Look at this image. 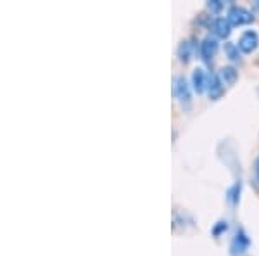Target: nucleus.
<instances>
[{"mask_svg":"<svg viewBox=\"0 0 259 256\" xmlns=\"http://www.w3.org/2000/svg\"><path fill=\"white\" fill-rule=\"evenodd\" d=\"M227 19L230 21L232 26H244V24H249L254 21V14L249 9L242 6H232L228 9V16Z\"/></svg>","mask_w":259,"mask_h":256,"instance_id":"nucleus-1","label":"nucleus"},{"mask_svg":"<svg viewBox=\"0 0 259 256\" xmlns=\"http://www.w3.org/2000/svg\"><path fill=\"white\" fill-rule=\"evenodd\" d=\"M173 94L177 100L182 106H190L192 102V89L189 85V82H187L185 77H177L175 78V83H173Z\"/></svg>","mask_w":259,"mask_h":256,"instance_id":"nucleus-2","label":"nucleus"},{"mask_svg":"<svg viewBox=\"0 0 259 256\" xmlns=\"http://www.w3.org/2000/svg\"><path fill=\"white\" fill-rule=\"evenodd\" d=\"M237 45H239L240 52L242 54H250L254 52L257 47H259V35L257 31L254 30H245L242 35L239 36V42H237Z\"/></svg>","mask_w":259,"mask_h":256,"instance_id":"nucleus-3","label":"nucleus"},{"mask_svg":"<svg viewBox=\"0 0 259 256\" xmlns=\"http://www.w3.org/2000/svg\"><path fill=\"white\" fill-rule=\"evenodd\" d=\"M216 52H218V39H216V36H211V35H207L206 39H202L200 47H199L200 59L206 61V62H211L212 57L216 56Z\"/></svg>","mask_w":259,"mask_h":256,"instance_id":"nucleus-4","label":"nucleus"},{"mask_svg":"<svg viewBox=\"0 0 259 256\" xmlns=\"http://www.w3.org/2000/svg\"><path fill=\"white\" fill-rule=\"evenodd\" d=\"M200 47V44H199V40L197 39H187V40H183L182 44L178 45V59L180 62H189L192 59V56H194L195 52L199 50Z\"/></svg>","mask_w":259,"mask_h":256,"instance_id":"nucleus-5","label":"nucleus"},{"mask_svg":"<svg viewBox=\"0 0 259 256\" xmlns=\"http://www.w3.org/2000/svg\"><path fill=\"white\" fill-rule=\"evenodd\" d=\"M207 95H209L211 100H218L225 92V85L221 82L218 73H211L209 78H207Z\"/></svg>","mask_w":259,"mask_h":256,"instance_id":"nucleus-6","label":"nucleus"},{"mask_svg":"<svg viewBox=\"0 0 259 256\" xmlns=\"http://www.w3.org/2000/svg\"><path fill=\"white\" fill-rule=\"evenodd\" d=\"M211 30L214 33V36L218 39H228L230 33H232V24L227 18H214L211 21Z\"/></svg>","mask_w":259,"mask_h":256,"instance_id":"nucleus-7","label":"nucleus"},{"mask_svg":"<svg viewBox=\"0 0 259 256\" xmlns=\"http://www.w3.org/2000/svg\"><path fill=\"white\" fill-rule=\"evenodd\" d=\"M207 78H209V75H206L202 68H195L192 71V89L197 94H204L207 90Z\"/></svg>","mask_w":259,"mask_h":256,"instance_id":"nucleus-8","label":"nucleus"},{"mask_svg":"<svg viewBox=\"0 0 259 256\" xmlns=\"http://www.w3.org/2000/svg\"><path fill=\"white\" fill-rule=\"evenodd\" d=\"M247 246H249V237L245 236L244 230H239V232H237V236L233 237V242H232L233 254H242L245 249H247Z\"/></svg>","mask_w":259,"mask_h":256,"instance_id":"nucleus-9","label":"nucleus"},{"mask_svg":"<svg viewBox=\"0 0 259 256\" xmlns=\"http://www.w3.org/2000/svg\"><path fill=\"white\" fill-rule=\"evenodd\" d=\"M218 75L221 82H223V85H233L237 82V78H239V71L233 68V66H223Z\"/></svg>","mask_w":259,"mask_h":256,"instance_id":"nucleus-10","label":"nucleus"},{"mask_svg":"<svg viewBox=\"0 0 259 256\" xmlns=\"http://www.w3.org/2000/svg\"><path fill=\"white\" fill-rule=\"evenodd\" d=\"M225 54H227V57L230 61H233V62H237V61H240L242 57H240V49H239V45L237 44H233V42H228V44H225Z\"/></svg>","mask_w":259,"mask_h":256,"instance_id":"nucleus-11","label":"nucleus"},{"mask_svg":"<svg viewBox=\"0 0 259 256\" xmlns=\"http://www.w3.org/2000/svg\"><path fill=\"white\" fill-rule=\"evenodd\" d=\"M225 4L221 2V0H209L207 2V9L211 11V14H220L221 11H223Z\"/></svg>","mask_w":259,"mask_h":256,"instance_id":"nucleus-12","label":"nucleus"},{"mask_svg":"<svg viewBox=\"0 0 259 256\" xmlns=\"http://www.w3.org/2000/svg\"><path fill=\"white\" fill-rule=\"evenodd\" d=\"M227 229H228L227 222H220V224L216 225L214 229H212V234H214V236H220V234L223 232V230H227Z\"/></svg>","mask_w":259,"mask_h":256,"instance_id":"nucleus-13","label":"nucleus"},{"mask_svg":"<svg viewBox=\"0 0 259 256\" xmlns=\"http://www.w3.org/2000/svg\"><path fill=\"white\" fill-rule=\"evenodd\" d=\"M254 171H256V178H257V182H259V158L256 159V170H254Z\"/></svg>","mask_w":259,"mask_h":256,"instance_id":"nucleus-14","label":"nucleus"}]
</instances>
